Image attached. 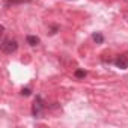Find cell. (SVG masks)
Returning a JSON list of instances; mask_svg holds the SVG:
<instances>
[{
  "label": "cell",
  "mask_w": 128,
  "mask_h": 128,
  "mask_svg": "<svg viewBox=\"0 0 128 128\" xmlns=\"http://www.w3.org/2000/svg\"><path fill=\"white\" fill-rule=\"evenodd\" d=\"M18 48V42L12 38H5L2 41V51L6 53V54H12L14 51H17Z\"/></svg>",
  "instance_id": "obj_1"
},
{
  "label": "cell",
  "mask_w": 128,
  "mask_h": 128,
  "mask_svg": "<svg viewBox=\"0 0 128 128\" xmlns=\"http://www.w3.org/2000/svg\"><path fill=\"white\" fill-rule=\"evenodd\" d=\"M44 108H45L44 100H42V96L38 95V96L35 98V101H33V106H32V113H33V116H35V118H39L41 113L44 112Z\"/></svg>",
  "instance_id": "obj_2"
},
{
  "label": "cell",
  "mask_w": 128,
  "mask_h": 128,
  "mask_svg": "<svg viewBox=\"0 0 128 128\" xmlns=\"http://www.w3.org/2000/svg\"><path fill=\"white\" fill-rule=\"evenodd\" d=\"M114 65L120 70H126L128 68V53H122L120 56H118V59L114 60Z\"/></svg>",
  "instance_id": "obj_3"
},
{
  "label": "cell",
  "mask_w": 128,
  "mask_h": 128,
  "mask_svg": "<svg viewBox=\"0 0 128 128\" xmlns=\"http://www.w3.org/2000/svg\"><path fill=\"white\" fill-rule=\"evenodd\" d=\"M26 41H27V44H29V45H32V47H35V45H38V44H39V38H38V36H35V35H29V36L26 38Z\"/></svg>",
  "instance_id": "obj_4"
},
{
  "label": "cell",
  "mask_w": 128,
  "mask_h": 128,
  "mask_svg": "<svg viewBox=\"0 0 128 128\" xmlns=\"http://www.w3.org/2000/svg\"><path fill=\"white\" fill-rule=\"evenodd\" d=\"M92 39H94L96 44H101V42L104 41V36H102L101 33H94V35H92Z\"/></svg>",
  "instance_id": "obj_5"
},
{
  "label": "cell",
  "mask_w": 128,
  "mask_h": 128,
  "mask_svg": "<svg viewBox=\"0 0 128 128\" xmlns=\"http://www.w3.org/2000/svg\"><path fill=\"white\" fill-rule=\"evenodd\" d=\"M24 2H29V0H5V5L9 6V5H17V3H24Z\"/></svg>",
  "instance_id": "obj_6"
},
{
  "label": "cell",
  "mask_w": 128,
  "mask_h": 128,
  "mask_svg": "<svg viewBox=\"0 0 128 128\" xmlns=\"http://www.w3.org/2000/svg\"><path fill=\"white\" fill-rule=\"evenodd\" d=\"M76 77H77V78H83V77H86V71H83V70H77V71H76Z\"/></svg>",
  "instance_id": "obj_7"
},
{
  "label": "cell",
  "mask_w": 128,
  "mask_h": 128,
  "mask_svg": "<svg viewBox=\"0 0 128 128\" xmlns=\"http://www.w3.org/2000/svg\"><path fill=\"white\" fill-rule=\"evenodd\" d=\"M21 95L29 96V95H30V89H29V88H23V89H21Z\"/></svg>",
  "instance_id": "obj_8"
}]
</instances>
